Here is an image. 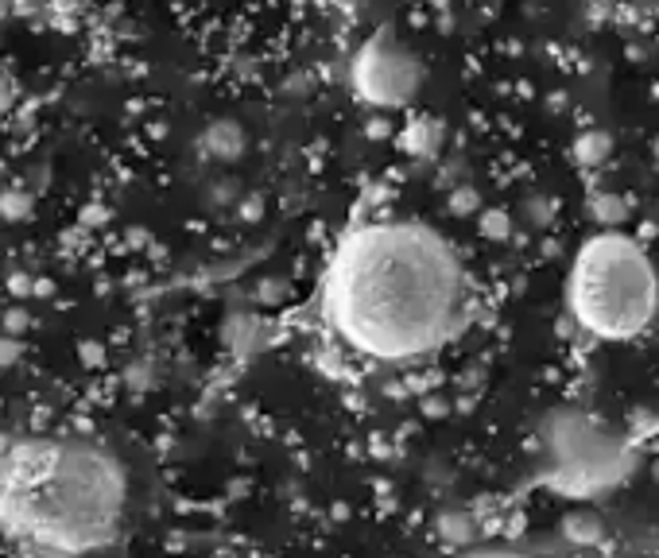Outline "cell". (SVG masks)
I'll use <instances>...</instances> for the list:
<instances>
[{
  "label": "cell",
  "instance_id": "obj_8",
  "mask_svg": "<svg viewBox=\"0 0 659 558\" xmlns=\"http://www.w3.org/2000/svg\"><path fill=\"white\" fill-rule=\"evenodd\" d=\"M12 101H16V90H12V82H9V78L0 75V113H4V109H9Z\"/></svg>",
  "mask_w": 659,
  "mask_h": 558
},
{
  "label": "cell",
  "instance_id": "obj_3",
  "mask_svg": "<svg viewBox=\"0 0 659 558\" xmlns=\"http://www.w3.org/2000/svg\"><path fill=\"white\" fill-rule=\"evenodd\" d=\"M656 268L636 241L602 233L578 253L570 271V311L585 334L628 342L656 319Z\"/></svg>",
  "mask_w": 659,
  "mask_h": 558
},
{
  "label": "cell",
  "instance_id": "obj_1",
  "mask_svg": "<svg viewBox=\"0 0 659 558\" xmlns=\"http://www.w3.org/2000/svg\"><path fill=\"white\" fill-rule=\"evenodd\" d=\"M326 319L372 361H415L466 319V268L450 241L420 222L365 225L330 264Z\"/></svg>",
  "mask_w": 659,
  "mask_h": 558
},
{
  "label": "cell",
  "instance_id": "obj_9",
  "mask_svg": "<svg viewBox=\"0 0 659 558\" xmlns=\"http://www.w3.org/2000/svg\"><path fill=\"white\" fill-rule=\"evenodd\" d=\"M0 20H4V0H0Z\"/></svg>",
  "mask_w": 659,
  "mask_h": 558
},
{
  "label": "cell",
  "instance_id": "obj_6",
  "mask_svg": "<svg viewBox=\"0 0 659 558\" xmlns=\"http://www.w3.org/2000/svg\"><path fill=\"white\" fill-rule=\"evenodd\" d=\"M202 144H206V152L214 159H237L241 152H245V132H241L237 124H210Z\"/></svg>",
  "mask_w": 659,
  "mask_h": 558
},
{
  "label": "cell",
  "instance_id": "obj_4",
  "mask_svg": "<svg viewBox=\"0 0 659 558\" xmlns=\"http://www.w3.org/2000/svg\"><path fill=\"white\" fill-rule=\"evenodd\" d=\"M423 86V63L392 35L369 40L354 58V90L369 105L400 109L420 93Z\"/></svg>",
  "mask_w": 659,
  "mask_h": 558
},
{
  "label": "cell",
  "instance_id": "obj_7",
  "mask_svg": "<svg viewBox=\"0 0 659 558\" xmlns=\"http://www.w3.org/2000/svg\"><path fill=\"white\" fill-rule=\"evenodd\" d=\"M578 152H582L585 164H590V159L597 164V159H605V152H610V140H605V136H585L582 144H578Z\"/></svg>",
  "mask_w": 659,
  "mask_h": 558
},
{
  "label": "cell",
  "instance_id": "obj_5",
  "mask_svg": "<svg viewBox=\"0 0 659 558\" xmlns=\"http://www.w3.org/2000/svg\"><path fill=\"white\" fill-rule=\"evenodd\" d=\"M547 454L551 466L570 484H597L617 469V446L593 418L585 415H559L547 431Z\"/></svg>",
  "mask_w": 659,
  "mask_h": 558
},
{
  "label": "cell",
  "instance_id": "obj_2",
  "mask_svg": "<svg viewBox=\"0 0 659 558\" xmlns=\"http://www.w3.org/2000/svg\"><path fill=\"white\" fill-rule=\"evenodd\" d=\"M129 477L101 443L27 435L0 443V539L43 558H82L116 539Z\"/></svg>",
  "mask_w": 659,
  "mask_h": 558
}]
</instances>
